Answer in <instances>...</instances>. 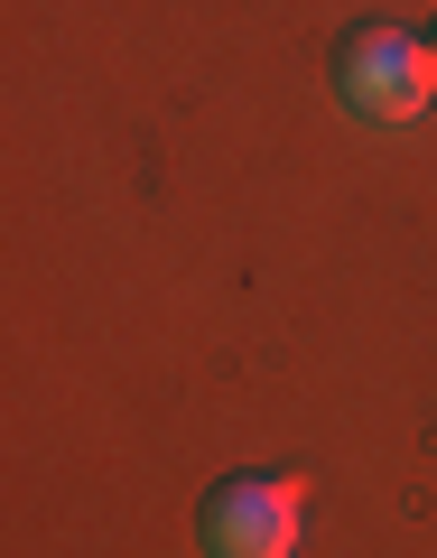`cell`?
<instances>
[{
    "label": "cell",
    "instance_id": "6da1fadb",
    "mask_svg": "<svg viewBox=\"0 0 437 558\" xmlns=\"http://www.w3.org/2000/svg\"><path fill=\"white\" fill-rule=\"evenodd\" d=\"M336 84H344L354 112L410 121V112H428V94H437V47H418L410 28H354V38H344Z\"/></svg>",
    "mask_w": 437,
    "mask_h": 558
},
{
    "label": "cell",
    "instance_id": "7a4b0ae2",
    "mask_svg": "<svg viewBox=\"0 0 437 558\" xmlns=\"http://www.w3.org/2000/svg\"><path fill=\"white\" fill-rule=\"evenodd\" d=\"M205 549L215 558H289L299 549V484L289 475H233L205 502Z\"/></svg>",
    "mask_w": 437,
    "mask_h": 558
},
{
    "label": "cell",
    "instance_id": "3957f363",
    "mask_svg": "<svg viewBox=\"0 0 437 558\" xmlns=\"http://www.w3.org/2000/svg\"><path fill=\"white\" fill-rule=\"evenodd\" d=\"M428 47H437V38H428Z\"/></svg>",
    "mask_w": 437,
    "mask_h": 558
}]
</instances>
